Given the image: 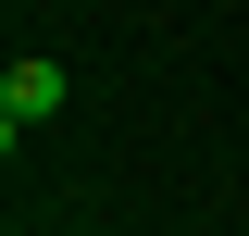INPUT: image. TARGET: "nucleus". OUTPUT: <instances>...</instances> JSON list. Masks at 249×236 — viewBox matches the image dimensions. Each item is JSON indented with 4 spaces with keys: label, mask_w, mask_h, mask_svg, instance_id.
Returning <instances> with one entry per match:
<instances>
[{
    "label": "nucleus",
    "mask_w": 249,
    "mask_h": 236,
    "mask_svg": "<svg viewBox=\"0 0 249 236\" xmlns=\"http://www.w3.org/2000/svg\"><path fill=\"white\" fill-rule=\"evenodd\" d=\"M62 112V62H13V75H0V137L25 149V124H50Z\"/></svg>",
    "instance_id": "1"
}]
</instances>
